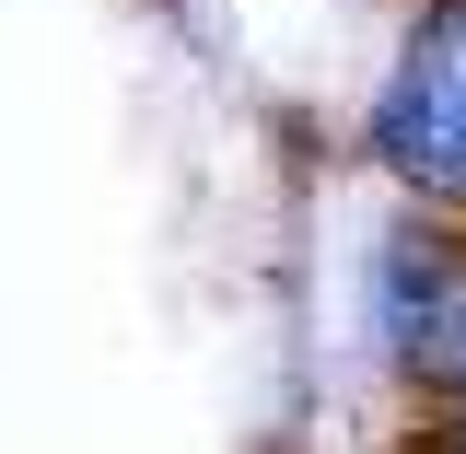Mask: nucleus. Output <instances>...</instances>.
Wrapping results in <instances>:
<instances>
[{
  "label": "nucleus",
  "instance_id": "f257e3e1",
  "mask_svg": "<svg viewBox=\"0 0 466 454\" xmlns=\"http://www.w3.org/2000/svg\"><path fill=\"white\" fill-rule=\"evenodd\" d=\"M373 164L431 222L466 210V0H431L420 35L397 47L385 94H373Z\"/></svg>",
  "mask_w": 466,
  "mask_h": 454
},
{
  "label": "nucleus",
  "instance_id": "f03ea898",
  "mask_svg": "<svg viewBox=\"0 0 466 454\" xmlns=\"http://www.w3.org/2000/svg\"><path fill=\"white\" fill-rule=\"evenodd\" d=\"M455 338H466V233L431 222V210H397L385 245H373V361L408 397L443 408Z\"/></svg>",
  "mask_w": 466,
  "mask_h": 454
},
{
  "label": "nucleus",
  "instance_id": "7ed1b4c3",
  "mask_svg": "<svg viewBox=\"0 0 466 454\" xmlns=\"http://www.w3.org/2000/svg\"><path fill=\"white\" fill-rule=\"evenodd\" d=\"M420 454H466V408H443V431H431Z\"/></svg>",
  "mask_w": 466,
  "mask_h": 454
},
{
  "label": "nucleus",
  "instance_id": "20e7f679",
  "mask_svg": "<svg viewBox=\"0 0 466 454\" xmlns=\"http://www.w3.org/2000/svg\"><path fill=\"white\" fill-rule=\"evenodd\" d=\"M443 408H466V338H455V373H443Z\"/></svg>",
  "mask_w": 466,
  "mask_h": 454
}]
</instances>
